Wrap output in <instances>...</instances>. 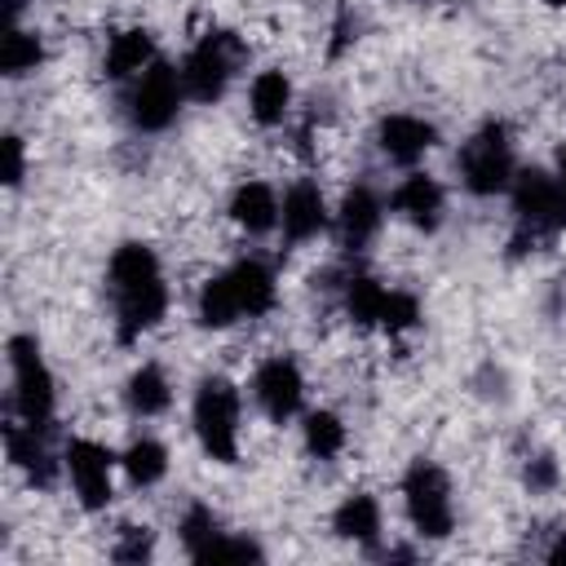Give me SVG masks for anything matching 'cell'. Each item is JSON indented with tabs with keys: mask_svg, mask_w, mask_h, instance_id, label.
<instances>
[{
	"mask_svg": "<svg viewBox=\"0 0 566 566\" xmlns=\"http://www.w3.org/2000/svg\"><path fill=\"white\" fill-rule=\"evenodd\" d=\"M111 296H115V318H119V340H137L142 332H150L164 310H168V283H164V270H159V256L155 248L128 239L115 248L111 256Z\"/></svg>",
	"mask_w": 566,
	"mask_h": 566,
	"instance_id": "1",
	"label": "cell"
},
{
	"mask_svg": "<svg viewBox=\"0 0 566 566\" xmlns=\"http://www.w3.org/2000/svg\"><path fill=\"white\" fill-rule=\"evenodd\" d=\"M195 433L199 447L221 460L234 464L239 460V389L226 376H203L195 389Z\"/></svg>",
	"mask_w": 566,
	"mask_h": 566,
	"instance_id": "2",
	"label": "cell"
},
{
	"mask_svg": "<svg viewBox=\"0 0 566 566\" xmlns=\"http://www.w3.org/2000/svg\"><path fill=\"white\" fill-rule=\"evenodd\" d=\"M460 177L469 186V195H500L513 186V142H509V128L504 124H482L464 150H460Z\"/></svg>",
	"mask_w": 566,
	"mask_h": 566,
	"instance_id": "3",
	"label": "cell"
},
{
	"mask_svg": "<svg viewBox=\"0 0 566 566\" xmlns=\"http://www.w3.org/2000/svg\"><path fill=\"white\" fill-rule=\"evenodd\" d=\"M402 500H407V517L420 535L429 539H447L455 526V509H451V482L433 460H416L402 478Z\"/></svg>",
	"mask_w": 566,
	"mask_h": 566,
	"instance_id": "4",
	"label": "cell"
},
{
	"mask_svg": "<svg viewBox=\"0 0 566 566\" xmlns=\"http://www.w3.org/2000/svg\"><path fill=\"white\" fill-rule=\"evenodd\" d=\"M9 367H13V411L27 424L49 429V420H53V376L40 358L35 336H9Z\"/></svg>",
	"mask_w": 566,
	"mask_h": 566,
	"instance_id": "5",
	"label": "cell"
},
{
	"mask_svg": "<svg viewBox=\"0 0 566 566\" xmlns=\"http://www.w3.org/2000/svg\"><path fill=\"white\" fill-rule=\"evenodd\" d=\"M513 212L522 221V234L544 239L566 230V181L548 177L539 168H526L513 177Z\"/></svg>",
	"mask_w": 566,
	"mask_h": 566,
	"instance_id": "6",
	"label": "cell"
},
{
	"mask_svg": "<svg viewBox=\"0 0 566 566\" xmlns=\"http://www.w3.org/2000/svg\"><path fill=\"white\" fill-rule=\"evenodd\" d=\"M181 97H186L181 71L168 66V62H150V66L137 75L133 93H128V119H133V128H142V133H164V128L177 119Z\"/></svg>",
	"mask_w": 566,
	"mask_h": 566,
	"instance_id": "7",
	"label": "cell"
},
{
	"mask_svg": "<svg viewBox=\"0 0 566 566\" xmlns=\"http://www.w3.org/2000/svg\"><path fill=\"white\" fill-rule=\"evenodd\" d=\"M234 40L226 31H208L190 53L186 62L177 66L181 71V84H186V97L195 102H217L230 84V71H234Z\"/></svg>",
	"mask_w": 566,
	"mask_h": 566,
	"instance_id": "8",
	"label": "cell"
},
{
	"mask_svg": "<svg viewBox=\"0 0 566 566\" xmlns=\"http://www.w3.org/2000/svg\"><path fill=\"white\" fill-rule=\"evenodd\" d=\"M111 464H115V455L102 442H93V438H71L66 442V473H71L75 495L88 513L106 509L111 495H115L111 491Z\"/></svg>",
	"mask_w": 566,
	"mask_h": 566,
	"instance_id": "9",
	"label": "cell"
},
{
	"mask_svg": "<svg viewBox=\"0 0 566 566\" xmlns=\"http://www.w3.org/2000/svg\"><path fill=\"white\" fill-rule=\"evenodd\" d=\"M252 389H256L261 411H265L270 420H279V424H283V420H292V416L301 411V398H305V376H301L296 358L274 354V358H265V363L256 367Z\"/></svg>",
	"mask_w": 566,
	"mask_h": 566,
	"instance_id": "10",
	"label": "cell"
},
{
	"mask_svg": "<svg viewBox=\"0 0 566 566\" xmlns=\"http://www.w3.org/2000/svg\"><path fill=\"white\" fill-rule=\"evenodd\" d=\"M279 221H283V239H287V243H305V239H314V234L327 226L323 190H318L310 177L296 181V186L283 195V203H279Z\"/></svg>",
	"mask_w": 566,
	"mask_h": 566,
	"instance_id": "11",
	"label": "cell"
},
{
	"mask_svg": "<svg viewBox=\"0 0 566 566\" xmlns=\"http://www.w3.org/2000/svg\"><path fill=\"white\" fill-rule=\"evenodd\" d=\"M376 142L385 150V159L394 164H416L433 142H438V128L420 115H385L380 128H376Z\"/></svg>",
	"mask_w": 566,
	"mask_h": 566,
	"instance_id": "12",
	"label": "cell"
},
{
	"mask_svg": "<svg viewBox=\"0 0 566 566\" xmlns=\"http://www.w3.org/2000/svg\"><path fill=\"white\" fill-rule=\"evenodd\" d=\"M4 451H9V460L31 478V482H40V486H53V455H49V442H44V429L40 424H9L4 429Z\"/></svg>",
	"mask_w": 566,
	"mask_h": 566,
	"instance_id": "13",
	"label": "cell"
},
{
	"mask_svg": "<svg viewBox=\"0 0 566 566\" xmlns=\"http://www.w3.org/2000/svg\"><path fill=\"white\" fill-rule=\"evenodd\" d=\"M394 208L416 226V230H438L442 221V186L429 172H411L394 190Z\"/></svg>",
	"mask_w": 566,
	"mask_h": 566,
	"instance_id": "14",
	"label": "cell"
},
{
	"mask_svg": "<svg viewBox=\"0 0 566 566\" xmlns=\"http://www.w3.org/2000/svg\"><path fill=\"white\" fill-rule=\"evenodd\" d=\"M230 217H234V226L248 230V234L274 230V226H279V195H274V186H265V181H243V186L230 195Z\"/></svg>",
	"mask_w": 566,
	"mask_h": 566,
	"instance_id": "15",
	"label": "cell"
},
{
	"mask_svg": "<svg viewBox=\"0 0 566 566\" xmlns=\"http://www.w3.org/2000/svg\"><path fill=\"white\" fill-rule=\"evenodd\" d=\"M380 195L371 186H354L345 199H340V239L345 248H363L371 243V234L380 230Z\"/></svg>",
	"mask_w": 566,
	"mask_h": 566,
	"instance_id": "16",
	"label": "cell"
},
{
	"mask_svg": "<svg viewBox=\"0 0 566 566\" xmlns=\"http://www.w3.org/2000/svg\"><path fill=\"white\" fill-rule=\"evenodd\" d=\"M226 274H230V283H234L239 310H243L248 318H256V314H270V310H274V274H270V265H265V261L248 256V261H234Z\"/></svg>",
	"mask_w": 566,
	"mask_h": 566,
	"instance_id": "17",
	"label": "cell"
},
{
	"mask_svg": "<svg viewBox=\"0 0 566 566\" xmlns=\"http://www.w3.org/2000/svg\"><path fill=\"white\" fill-rule=\"evenodd\" d=\"M155 62V35L146 27H128L111 40L106 49V75L111 80H128V75H142L146 66Z\"/></svg>",
	"mask_w": 566,
	"mask_h": 566,
	"instance_id": "18",
	"label": "cell"
},
{
	"mask_svg": "<svg viewBox=\"0 0 566 566\" xmlns=\"http://www.w3.org/2000/svg\"><path fill=\"white\" fill-rule=\"evenodd\" d=\"M248 102H252V119H256L261 128H274V124H283V115H287V106H292V80H287L283 71H261V75L252 80Z\"/></svg>",
	"mask_w": 566,
	"mask_h": 566,
	"instance_id": "19",
	"label": "cell"
},
{
	"mask_svg": "<svg viewBox=\"0 0 566 566\" xmlns=\"http://www.w3.org/2000/svg\"><path fill=\"white\" fill-rule=\"evenodd\" d=\"M124 398H128V411H133V416H159V411H168L172 389H168L164 367H159V363H142V367L128 376Z\"/></svg>",
	"mask_w": 566,
	"mask_h": 566,
	"instance_id": "20",
	"label": "cell"
},
{
	"mask_svg": "<svg viewBox=\"0 0 566 566\" xmlns=\"http://www.w3.org/2000/svg\"><path fill=\"white\" fill-rule=\"evenodd\" d=\"M332 526L340 539H354V544H376L380 535V504L371 495H345L340 509L332 513Z\"/></svg>",
	"mask_w": 566,
	"mask_h": 566,
	"instance_id": "21",
	"label": "cell"
},
{
	"mask_svg": "<svg viewBox=\"0 0 566 566\" xmlns=\"http://www.w3.org/2000/svg\"><path fill=\"white\" fill-rule=\"evenodd\" d=\"M389 292H394V287H385V283L371 279V274H354V279H345V310H349V318H358V323H376V327H380L385 305H389Z\"/></svg>",
	"mask_w": 566,
	"mask_h": 566,
	"instance_id": "22",
	"label": "cell"
},
{
	"mask_svg": "<svg viewBox=\"0 0 566 566\" xmlns=\"http://www.w3.org/2000/svg\"><path fill=\"white\" fill-rule=\"evenodd\" d=\"M234 318H243V310H239V296H234L230 274L208 279L203 292H199V323L203 327H230Z\"/></svg>",
	"mask_w": 566,
	"mask_h": 566,
	"instance_id": "23",
	"label": "cell"
},
{
	"mask_svg": "<svg viewBox=\"0 0 566 566\" xmlns=\"http://www.w3.org/2000/svg\"><path fill=\"white\" fill-rule=\"evenodd\" d=\"M119 464H124V473H128L133 486H155V482L168 473V451H164V442H155V438H137V442L119 455Z\"/></svg>",
	"mask_w": 566,
	"mask_h": 566,
	"instance_id": "24",
	"label": "cell"
},
{
	"mask_svg": "<svg viewBox=\"0 0 566 566\" xmlns=\"http://www.w3.org/2000/svg\"><path fill=\"white\" fill-rule=\"evenodd\" d=\"M226 531H221V522H217V513L208 509V504H190L186 513H181V544H186V553L195 557V562H208V553H212V544L221 539Z\"/></svg>",
	"mask_w": 566,
	"mask_h": 566,
	"instance_id": "25",
	"label": "cell"
},
{
	"mask_svg": "<svg viewBox=\"0 0 566 566\" xmlns=\"http://www.w3.org/2000/svg\"><path fill=\"white\" fill-rule=\"evenodd\" d=\"M44 62V44L35 31H22V27H9L4 31V44H0V71L4 75H27Z\"/></svg>",
	"mask_w": 566,
	"mask_h": 566,
	"instance_id": "26",
	"label": "cell"
},
{
	"mask_svg": "<svg viewBox=\"0 0 566 566\" xmlns=\"http://www.w3.org/2000/svg\"><path fill=\"white\" fill-rule=\"evenodd\" d=\"M340 447H345L340 416L336 411H310L305 416V451L318 460H332V455H340Z\"/></svg>",
	"mask_w": 566,
	"mask_h": 566,
	"instance_id": "27",
	"label": "cell"
},
{
	"mask_svg": "<svg viewBox=\"0 0 566 566\" xmlns=\"http://www.w3.org/2000/svg\"><path fill=\"white\" fill-rule=\"evenodd\" d=\"M155 548V535L146 526H124L119 544H115V562H146Z\"/></svg>",
	"mask_w": 566,
	"mask_h": 566,
	"instance_id": "28",
	"label": "cell"
},
{
	"mask_svg": "<svg viewBox=\"0 0 566 566\" xmlns=\"http://www.w3.org/2000/svg\"><path fill=\"white\" fill-rule=\"evenodd\" d=\"M522 478H526L531 491H553L562 473H557V460L553 455H535V460H526V473Z\"/></svg>",
	"mask_w": 566,
	"mask_h": 566,
	"instance_id": "29",
	"label": "cell"
},
{
	"mask_svg": "<svg viewBox=\"0 0 566 566\" xmlns=\"http://www.w3.org/2000/svg\"><path fill=\"white\" fill-rule=\"evenodd\" d=\"M0 155H4V186H18V181H22V172H27V159H22V142L9 133V137L0 142Z\"/></svg>",
	"mask_w": 566,
	"mask_h": 566,
	"instance_id": "30",
	"label": "cell"
},
{
	"mask_svg": "<svg viewBox=\"0 0 566 566\" xmlns=\"http://www.w3.org/2000/svg\"><path fill=\"white\" fill-rule=\"evenodd\" d=\"M548 562L553 566H566V531H557V539L548 544Z\"/></svg>",
	"mask_w": 566,
	"mask_h": 566,
	"instance_id": "31",
	"label": "cell"
},
{
	"mask_svg": "<svg viewBox=\"0 0 566 566\" xmlns=\"http://www.w3.org/2000/svg\"><path fill=\"white\" fill-rule=\"evenodd\" d=\"M557 168H562V181H566V150H562V159H557Z\"/></svg>",
	"mask_w": 566,
	"mask_h": 566,
	"instance_id": "32",
	"label": "cell"
}]
</instances>
